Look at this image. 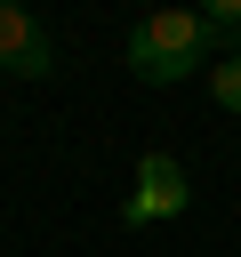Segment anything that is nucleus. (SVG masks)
Listing matches in <instances>:
<instances>
[{
    "instance_id": "7ed1b4c3",
    "label": "nucleus",
    "mask_w": 241,
    "mask_h": 257,
    "mask_svg": "<svg viewBox=\"0 0 241 257\" xmlns=\"http://www.w3.org/2000/svg\"><path fill=\"white\" fill-rule=\"evenodd\" d=\"M0 72H16V80H48L56 72V48H48L40 16L16 8V0H0Z\"/></svg>"
},
{
    "instance_id": "20e7f679",
    "label": "nucleus",
    "mask_w": 241,
    "mask_h": 257,
    "mask_svg": "<svg viewBox=\"0 0 241 257\" xmlns=\"http://www.w3.org/2000/svg\"><path fill=\"white\" fill-rule=\"evenodd\" d=\"M209 96L241 120V56H217V64H209Z\"/></svg>"
},
{
    "instance_id": "39448f33",
    "label": "nucleus",
    "mask_w": 241,
    "mask_h": 257,
    "mask_svg": "<svg viewBox=\"0 0 241 257\" xmlns=\"http://www.w3.org/2000/svg\"><path fill=\"white\" fill-rule=\"evenodd\" d=\"M201 16H209V24H217V32H241V0H209V8H201Z\"/></svg>"
},
{
    "instance_id": "f03ea898",
    "label": "nucleus",
    "mask_w": 241,
    "mask_h": 257,
    "mask_svg": "<svg viewBox=\"0 0 241 257\" xmlns=\"http://www.w3.org/2000/svg\"><path fill=\"white\" fill-rule=\"evenodd\" d=\"M193 209V177L177 153H145L137 161V193L120 201V225H177Z\"/></svg>"
},
{
    "instance_id": "f257e3e1",
    "label": "nucleus",
    "mask_w": 241,
    "mask_h": 257,
    "mask_svg": "<svg viewBox=\"0 0 241 257\" xmlns=\"http://www.w3.org/2000/svg\"><path fill=\"white\" fill-rule=\"evenodd\" d=\"M225 40H233V32H217L201 8H145V16L129 24V72L153 80V88H177V80L209 72Z\"/></svg>"
}]
</instances>
